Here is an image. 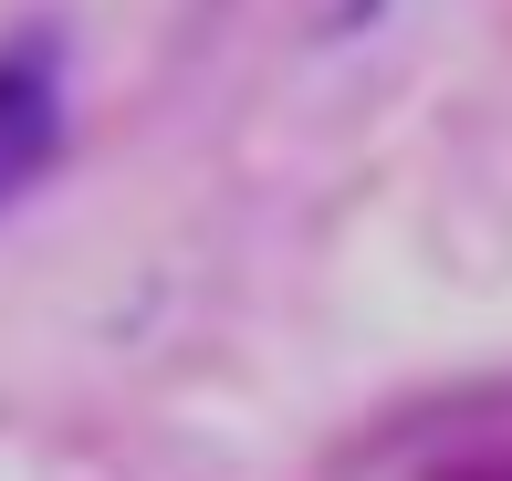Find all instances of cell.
Masks as SVG:
<instances>
[{
  "mask_svg": "<svg viewBox=\"0 0 512 481\" xmlns=\"http://www.w3.org/2000/svg\"><path fill=\"white\" fill-rule=\"evenodd\" d=\"M53 136H63V116H53V84H42V74H21V63H0V199L42 178Z\"/></svg>",
  "mask_w": 512,
  "mask_h": 481,
  "instance_id": "1",
  "label": "cell"
}]
</instances>
